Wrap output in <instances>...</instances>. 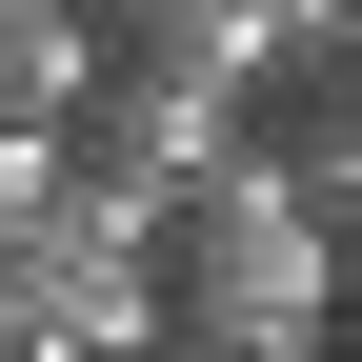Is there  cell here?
Instances as JSON below:
<instances>
[{
	"label": "cell",
	"instance_id": "obj_2",
	"mask_svg": "<svg viewBox=\"0 0 362 362\" xmlns=\"http://www.w3.org/2000/svg\"><path fill=\"white\" fill-rule=\"evenodd\" d=\"M221 161H242V101H221V81H161V61H101V101H81V181H101V202L181 221V202H202Z\"/></svg>",
	"mask_w": 362,
	"mask_h": 362
},
{
	"label": "cell",
	"instance_id": "obj_8",
	"mask_svg": "<svg viewBox=\"0 0 362 362\" xmlns=\"http://www.w3.org/2000/svg\"><path fill=\"white\" fill-rule=\"evenodd\" d=\"M40 21H61V0H0V61H21V40H40Z\"/></svg>",
	"mask_w": 362,
	"mask_h": 362
},
{
	"label": "cell",
	"instance_id": "obj_3",
	"mask_svg": "<svg viewBox=\"0 0 362 362\" xmlns=\"http://www.w3.org/2000/svg\"><path fill=\"white\" fill-rule=\"evenodd\" d=\"M101 61H161V81L262 101V81H282V21H262V0H101Z\"/></svg>",
	"mask_w": 362,
	"mask_h": 362
},
{
	"label": "cell",
	"instance_id": "obj_6",
	"mask_svg": "<svg viewBox=\"0 0 362 362\" xmlns=\"http://www.w3.org/2000/svg\"><path fill=\"white\" fill-rule=\"evenodd\" d=\"M262 21H282V81H342L362 61V0H262Z\"/></svg>",
	"mask_w": 362,
	"mask_h": 362
},
{
	"label": "cell",
	"instance_id": "obj_5",
	"mask_svg": "<svg viewBox=\"0 0 362 362\" xmlns=\"http://www.w3.org/2000/svg\"><path fill=\"white\" fill-rule=\"evenodd\" d=\"M282 181H302V202H322L342 242H362V101H342V81H322V121L282 141Z\"/></svg>",
	"mask_w": 362,
	"mask_h": 362
},
{
	"label": "cell",
	"instance_id": "obj_7",
	"mask_svg": "<svg viewBox=\"0 0 362 362\" xmlns=\"http://www.w3.org/2000/svg\"><path fill=\"white\" fill-rule=\"evenodd\" d=\"M161 362H342V342H161Z\"/></svg>",
	"mask_w": 362,
	"mask_h": 362
},
{
	"label": "cell",
	"instance_id": "obj_1",
	"mask_svg": "<svg viewBox=\"0 0 362 362\" xmlns=\"http://www.w3.org/2000/svg\"><path fill=\"white\" fill-rule=\"evenodd\" d=\"M161 302H181V342H342L362 242H342V221L282 181V141H242L202 202L161 221Z\"/></svg>",
	"mask_w": 362,
	"mask_h": 362
},
{
	"label": "cell",
	"instance_id": "obj_4",
	"mask_svg": "<svg viewBox=\"0 0 362 362\" xmlns=\"http://www.w3.org/2000/svg\"><path fill=\"white\" fill-rule=\"evenodd\" d=\"M61 181H81V121H0V262L61 221Z\"/></svg>",
	"mask_w": 362,
	"mask_h": 362
}]
</instances>
